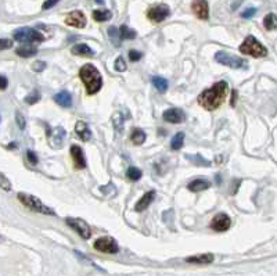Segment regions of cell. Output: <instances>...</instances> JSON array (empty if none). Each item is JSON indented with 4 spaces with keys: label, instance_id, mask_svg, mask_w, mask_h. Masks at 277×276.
Instances as JSON below:
<instances>
[{
    "label": "cell",
    "instance_id": "obj_2",
    "mask_svg": "<svg viewBox=\"0 0 277 276\" xmlns=\"http://www.w3.org/2000/svg\"><path fill=\"white\" fill-rule=\"evenodd\" d=\"M79 76L83 85L86 86L88 94H96L103 88V76L94 65H83L79 70Z\"/></svg>",
    "mask_w": 277,
    "mask_h": 276
},
{
    "label": "cell",
    "instance_id": "obj_25",
    "mask_svg": "<svg viewBox=\"0 0 277 276\" xmlns=\"http://www.w3.org/2000/svg\"><path fill=\"white\" fill-rule=\"evenodd\" d=\"M130 140H132V143H134L136 146L143 145L144 142H146V133H144V130L139 128L133 129V130H132V135H130Z\"/></svg>",
    "mask_w": 277,
    "mask_h": 276
},
{
    "label": "cell",
    "instance_id": "obj_26",
    "mask_svg": "<svg viewBox=\"0 0 277 276\" xmlns=\"http://www.w3.org/2000/svg\"><path fill=\"white\" fill-rule=\"evenodd\" d=\"M118 31H119V37H121V39L130 40V39H134V37H137L136 31H134V29H130L128 25H122Z\"/></svg>",
    "mask_w": 277,
    "mask_h": 276
},
{
    "label": "cell",
    "instance_id": "obj_15",
    "mask_svg": "<svg viewBox=\"0 0 277 276\" xmlns=\"http://www.w3.org/2000/svg\"><path fill=\"white\" fill-rule=\"evenodd\" d=\"M71 157L72 161H74V166L78 169H83L86 168V160H85V154H83V150L76 145H72L71 146Z\"/></svg>",
    "mask_w": 277,
    "mask_h": 276
},
{
    "label": "cell",
    "instance_id": "obj_44",
    "mask_svg": "<svg viewBox=\"0 0 277 276\" xmlns=\"http://www.w3.org/2000/svg\"><path fill=\"white\" fill-rule=\"evenodd\" d=\"M236 103H237V91H233V94H232V104L233 107L236 106Z\"/></svg>",
    "mask_w": 277,
    "mask_h": 276
},
{
    "label": "cell",
    "instance_id": "obj_30",
    "mask_svg": "<svg viewBox=\"0 0 277 276\" xmlns=\"http://www.w3.org/2000/svg\"><path fill=\"white\" fill-rule=\"evenodd\" d=\"M142 171L139 169V168H136V166H129L128 168V172H126V176H128V179L129 181H133V182H136V181H139L140 178H142Z\"/></svg>",
    "mask_w": 277,
    "mask_h": 276
},
{
    "label": "cell",
    "instance_id": "obj_21",
    "mask_svg": "<svg viewBox=\"0 0 277 276\" xmlns=\"http://www.w3.org/2000/svg\"><path fill=\"white\" fill-rule=\"evenodd\" d=\"M186 261L190 264H211L214 261V256L212 254H201V256H193V257L186 258Z\"/></svg>",
    "mask_w": 277,
    "mask_h": 276
},
{
    "label": "cell",
    "instance_id": "obj_5",
    "mask_svg": "<svg viewBox=\"0 0 277 276\" xmlns=\"http://www.w3.org/2000/svg\"><path fill=\"white\" fill-rule=\"evenodd\" d=\"M13 37L17 42H21V43H40L45 40V35H42L39 31H36L34 28L28 27L16 29Z\"/></svg>",
    "mask_w": 277,
    "mask_h": 276
},
{
    "label": "cell",
    "instance_id": "obj_8",
    "mask_svg": "<svg viewBox=\"0 0 277 276\" xmlns=\"http://www.w3.org/2000/svg\"><path fill=\"white\" fill-rule=\"evenodd\" d=\"M94 249L100 253H106V254H115L119 251L118 243L112 238H100L94 241Z\"/></svg>",
    "mask_w": 277,
    "mask_h": 276
},
{
    "label": "cell",
    "instance_id": "obj_35",
    "mask_svg": "<svg viewBox=\"0 0 277 276\" xmlns=\"http://www.w3.org/2000/svg\"><path fill=\"white\" fill-rule=\"evenodd\" d=\"M0 187H1L3 190H6V192H10V190H11L10 181L6 178V175H3L1 172H0Z\"/></svg>",
    "mask_w": 277,
    "mask_h": 276
},
{
    "label": "cell",
    "instance_id": "obj_28",
    "mask_svg": "<svg viewBox=\"0 0 277 276\" xmlns=\"http://www.w3.org/2000/svg\"><path fill=\"white\" fill-rule=\"evenodd\" d=\"M263 25H265V28H266L268 31H275L277 27L276 14H273V13L268 14V16L265 17V19H263Z\"/></svg>",
    "mask_w": 277,
    "mask_h": 276
},
{
    "label": "cell",
    "instance_id": "obj_46",
    "mask_svg": "<svg viewBox=\"0 0 277 276\" xmlns=\"http://www.w3.org/2000/svg\"><path fill=\"white\" fill-rule=\"evenodd\" d=\"M9 148H16V143H11V145H9Z\"/></svg>",
    "mask_w": 277,
    "mask_h": 276
},
{
    "label": "cell",
    "instance_id": "obj_33",
    "mask_svg": "<svg viewBox=\"0 0 277 276\" xmlns=\"http://www.w3.org/2000/svg\"><path fill=\"white\" fill-rule=\"evenodd\" d=\"M188 160H191L194 164H197V166H211V163L208 161V160H204L203 158V156H187Z\"/></svg>",
    "mask_w": 277,
    "mask_h": 276
},
{
    "label": "cell",
    "instance_id": "obj_3",
    "mask_svg": "<svg viewBox=\"0 0 277 276\" xmlns=\"http://www.w3.org/2000/svg\"><path fill=\"white\" fill-rule=\"evenodd\" d=\"M240 52L242 55H248L255 57V58H260V57H266L268 55V49L260 43L257 37H254L252 35L245 37V40L241 43L240 46Z\"/></svg>",
    "mask_w": 277,
    "mask_h": 276
},
{
    "label": "cell",
    "instance_id": "obj_41",
    "mask_svg": "<svg viewBox=\"0 0 277 276\" xmlns=\"http://www.w3.org/2000/svg\"><path fill=\"white\" fill-rule=\"evenodd\" d=\"M27 157H28V161H29L32 166H36V164H37V156H36L32 150H28Z\"/></svg>",
    "mask_w": 277,
    "mask_h": 276
},
{
    "label": "cell",
    "instance_id": "obj_18",
    "mask_svg": "<svg viewBox=\"0 0 277 276\" xmlns=\"http://www.w3.org/2000/svg\"><path fill=\"white\" fill-rule=\"evenodd\" d=\"M154 199H155V192H154V190L147 192V193L144 194L143 197L137 202V204L134 205V210H136L137 212L144 211V210H146V208H148V205L154 202Z\"/></svg>",
    "mask_w": 277,
    "mask_h": 276
},
{
    "label": "cell",
    "instance_id": "obj_34",
    "mask_svg": "<svg viewBox=\"0 0 277 276\" xmlns=\"http://www.w3.org/2000/svg\"><path fill=\"white\" fill-rule=\"evenodd\" d=\"M114 68H115L118 73H124V71H126V63L125 60H124V57H118V58H116Z\"/></svg>",
    "mask_w": 277,
    "mask_h": 276
},
{
    "label": "cell",
    "instance_id": "obj_4",
    "mask_svg": "<svg viewBox=\"0 0 277 276\" xmlns=\"http://www.w3.org/2000/svg\"><path fill=\"white\" fill-rule=\"evenodd\" d=\"M18 200L22 202L24 205H27L29 210L39 212V214H46V215H55L53 208L47 207L46 204L40 202L37 197L32 196V194L27 193H18Z\"/></svg>",
    "mask_w": 277,
    "mask_h": 276
},
{
    "label": "cell",
    "instance_id": "obj_19",
    "mask_svg": "<svg viewBox=\"0 0 277 276\" xmlns=\"http://www.w3.org/2000/svg\"><path fill=\"white\" fill-rule=\"evenodd\" d=\"M211 186V182L206 181L205 178H198V179H194L193 182L188 184V190L191 192H203V190H206L208 187Z\"/></svg>",
    "mask_w": 277,
    "mask_h": 276
},
{
    "label": "cell",
    "instance_id": "obj_31",
    "mask_svg": "<svg viewBox=\"0 0 277 276\" xmlns=\"http://www.w3.org/2000/svg\"><path fill=\"white\" fill-rule=\"evenodd\" d=\"M112 124H114V127L118 132H122V129H124V117L121 115V112H116L115 115L112 117Z\"/></svg>",
    "mask_w": 277,
    "mask_h": 276
},
{
    "label": "cell",
    "instance_id": "obj_29",
    "mask_svg": "<svg viewBox=\"0 0 277 276\" xmlns=\"http://www.w3.org/2000/svg\"><path fill=\"white\" fill-rule=\"evenodd\" d=\"M108 37H110L111 42H112L116 47L121 46V37H119V31H118V28L116 27L108 28Z\"/></svg>",
    "mask_w": 277,
    "mask_h": 276
},
{
    "label": "cell",
    "instance_id": "obj_6",
    "mask_svg": "<svg viewBox=\"0 0 277 276\" xmlns=\"http://www.w3.org/2000/svg\"><path fill=\"white\" fill-rule=\"evenodd\" d=\"M215 60H216L219 64L226 65V67H229V68H234V70H239V68L245 70V68L248 67V63H247L244 58L230 55V53H227V52H218V53L215 55Z\"/></svg>",
    "mask_w": 277,
    "mask_h": 276
},
{
    "label": "cell",
    "instance_id": "obj_11",
    "mask_svg": "<svg viewBox=\"0 0 277 276\" xmlns=\"http://www.w3.org/2000/svg\"><path fill=\"white\" fill-rule=\"evenodd\" d=\"M65 24L70 25V27L79 28V29L85 28L86 27V16L82 11H79V10H75V11H72V13H70L67 16Z\"/></svg>",
    "mask_w": 277,
    "mask_h": 276
},
{
    "label": "cell",
    "instance_id": "obj_24",
    "mask_svg": "<svg viewBox=\"0 0 277 276\" xmlns=\"http://www.w3.org/2000/svg\"><path fill=\"white\" fill-rule=\"evenodd\" d=\"M111 17H112V13L107 9L94 10V11H93V18H94V21H97V22L108 21V19H111Z\"/></svg>",
    "mask_w": 277,
    "mask_h": 276
},
{
    "label": "cell",
    "instance_id": "obj_36",
    "mask_svg": "<svg viewBox=\"0 0 277 276\" xmlns=\"http://www.w3.org/2000/svg\"><path fill=\"white\" fill-rule=\"evenodd\" d=\"M16 121H17V124H18V127H19V129H25V127H27V121H25L24 115H22L19 111H17V112H16Z\"/></svg>",
    "mask_w": 277,
    "mask_h": 276
},
{
    "label": "cell",
    "instance_id": "obj_7",
    "mask_svg": "<svg viewBox=\"0 0 277 276\" xmlns=\"http://www.w3.org/2000/svg\"><path fill=\"white\" fill-rule=\"evenodd\" d=\"M170 9L166 4H158V6H152L147 11V18L150 19L154 24H160L162 21L169 17Z\"/></svg>",
    "mask_w": 277,
    "mask_h": 276
},
{
    "label": "cell",
    "instance_id": "obj_37",
    "mask_svg": "<svg viewBox=\"0 0 277 276\" xmlns=\"http://www.w3.org/2000/svg\"><path fill=\"white\" fill-rule=\"evenodd\" d=\"M142 57H143V53H142V52H137V50H130V52H129V60L133 61V63L134 61H139Z\"/></svg>",
    "mask_w": 277,
    "mask_h": 276
},
{
    "label": "cell",
    "instance_id": "obj_43",
    "mask_svg": "<svg viewBox=\"0 0 277 276\" xmlns=\"http://www.w3.org/2000/svg\"><path fill=\"white\" fill-rule=\"evenodd\" d=\"M9 85V81L6 76H0V91H4Z\"/></svg>",
    "mask_w": 277,
    "mask_h": 276
},
{
    "label": "cell",
    "instance_id": "obj_27",
    "mask_svg": "<svg viewBox=\"0 0 277 276\" xmlns=\"http://www.w3.org/2000/svg\"><path fill=\"white\" fill-rule=\"evenodd\" d=\"M183 143H185V133L183 132H179V133H176L173 139H172V142H170V148L172 150H180V148L183 147Z\"/></svg>",
    "mask_w": 277,
    "mask_h": 276
},
{
    "label": "cell",
    "instance_id": "obj_22",
    "mask_svg": "<svg viewBox=\"0 0 277 276\" xmlns=\"http://www.w3.org/2000/svg\"><path fill=\"white\" fill-rule=\"evenodd\" d=\"M151 82L152 85H154V88L160 93H165L168 91V88H169L168 81H166L165 78H162V76H152Z\"/></svg>",
    "mask_w": 277,
    "mask_h": 276
},
{
    "label": "cell",
    "instance_id": "obj_20",
    "mask_svg": "<svg viewBox=\"0 0 277 276\" xmlns=\"http://www.w3.org/2000/svg\"><path fill=\"white\" fill-rule=\"evenodd\" d=\"M71 53L75 55H83V57H92L94 55V50L90 49L86 43H78L75 46H72Z\"/></svg>",
    "mask_w": 277,
    "mask_h": 276
},
{
    "label": "cell",
    "instance_id": "obj_45",
    "mask_svg": "<svg viewBox=\"0 0 277 276\" xmlns=\"http://www.w3.org/2000/svg\"><path fill=\"white\" fill-rule=\"evenodd\" d=\"M216 184H221V175H219V174L216 175Z\"/></svg>",
    "mask_w": 277,
    "mask_h": 276
},
{
    "label": "cell",
    "instance_id": "obj_47",
    "mask_svg": "<svg viewBox=\"0 0 277 276\" xmlns=\"http://www.w3.org/2000/svg\"><path fill=\"white\" fill-rule=\"evenodd\" d=\"M96 3H98V4H103L104 3V0H94Z\"/></svg>",
    "mask_w": 277,
    "mask_h": 276
},
{
    "label": "cell",
    "instance_id": "obj_14",
    "mask_svg": "<svg viewBox=\"0 0 277 276\" xmlns=\"http://www.w3.org/2000/svg\"><path fill=\"white\" fill-rule=\"evenodd\" d=\"M64 138H65V130H64L63 127H57V128H53L49 133V142L52 145V147L57 148L63 146Z\"/></svg>",
    "mask_w": 277,
    "mask_h": 276
},
{
    "label": "cell",
    "instance_id": "obj_9",
    "mask_svg": "<svg viewBox=\"0 0 277 276\" xmlns=\"http://www.w3.org/2000/svg\"><path fill=\"white\" fill-rule=\"evenodd\" d=\"M65 222L68 223V226H71L72 229L75 230L76 233H79V236H82L83 239H89L92 236V229L86 222L81 220V218H67Z\"/></svg>",
    "mask_w": 277,
    "mask_h": 276
},
{
    "label": "cell",
    "instance_id": "obj_23",
    "mask_svg": "<svg viewBox=\"0 0 277 276\" xmlns=\"http://www.w3.org/2000/svg\"><path fill=\"white\" fill-rule=\"evenodd\" d=\"M19 57H24V58H28V57H34L35 55H37V47L31 46V45H25V46H19L16 50Z\"/></svg>",
    "mask_w": 277,
    "mask_h": 276
},
{
    "label": "cell",
    "instance_id": "obj_12",
    "mask_svg": "<svg viewBox=\"0 0 277 276\" xmlns=\"http://www.w3.org/2000/svg\"><path fill=\"white\" fill-rule=\"evenodd\" d=\"M191 10L196 14L197 18L208 19L209 18V6L206 0H193Z\"/></svg>",
    "mask_w": 277,
    "mask_h": 276
},
{
    "label": "cell",
    "instance_id": "obj_32",
    "mask_svg": "<svg viewBox=\"0 0 277 276\" xmlns=\"http://www.w3.org/2000/svg\"><path fill=\"white\" fill-rule=\"evenodd\" d=\"M40 92L39 91H32V92L28 94L27 97H25V103L27 104H35V103H37V101L40 100Z\"/></svg>",
    "mask_w": 277,
    "mask_h": 276
},
{
    "label": "cell",
    "instance_id": "obj_17",
    "mask_svg": "<svg viewBox=\"0 0 277 276\" xmlns=\"http://www.w3.org/2000/svg\"><path fill=\"white\" fill-rule=\"evenodd\" d=\"M54 101L58 106L64 107V109H70V107H72L71 93L68 92V91H61V92H58L57 94H54Z\"/></svg>",
    "mask_w": 277,
    "mask_h": 276
},
{
    "label": "cell",
    "instance_id": "obj_16",
    "mask_svg": "<svg viewBox=\"0 0 277 276\" xmlns=\"http://www.w3.org/2000/svg\"><path fill=\"white\" fill-rule=\"evenodd\" d=\"M75 132L83 142H88L92 138V130H90L89 125L86 122H83V121H78L75 124Z\"/></svg>",
    "mask_w": 277,
    "mask_h": 276
},
{
    "label": "cell",
    "instance_id": "obj_39",
    "mask_svg": "<svg viewBox=\"0 0 277 276\" xmlns=\"http://www.w3.org/2000/svg\"><path fill=\"white\" fill-rule=\"evenodd\" d=\"M11 46H13L11 39H0V50H7Z\"/></svg>",
    "mask_w": 277,
    "mask_h": 276
},
{
    "label": "cell",
    "instance_id": "obj_1",
    "mask_svg": "<svg viewBox=\"0 0 277 276\" xmlns=\"http://www.w3.org/2000/svg\"><path fill=\"white\" fill-rule=\"evenodd\" d=\"M227 91H229V85L226 81L216 82L212 88L205 89L198 96V104L206 111L218 110L226 99Z\"/></svg>",
    "mask_w": 277,
    "mask_h": 276
},
{
    "label": "cell",
    "instance_id": "obj_38",
    "mask_svg": "<svg viewBox=\"0 0 277 276\" xmlns=\"http://www.w3.org/2000/svg\"><path fill=\"white\" fill-rule=\"evenodd\" d=\"M45 68H46L45 61H35V63L32 64V70H34L35 73H42Z\"/></svg>",
    "mask_w": 277,
    "mask_h": 276
},
{
    "label": "cell",
    "instance_id": "obj_13",
    "mask_svg": "<svg viewBox=\"0 0 277 276\" xmlns=\"http://www.w3.org/2000/svg\"><path fill=\"white\" fill-rule=\"evenodd\" d=\"M162 118L169 124H182L186 120V114L180 109H169L162 114Z\"/></svg>",
    "mask_w": 277,
    "mask_h": 276
},
{
    "label": "cell",
    "instance_id": "obj_42",
    "mask_svg": "<svg viewBox=\"0 0 277 276\" xmlns=\"http://www.w3.org/2000/svg\"><path fill=\"white\" fill-rule=\"evenodd\" d=\"M60 0H46L45 3L42 4V9L43 10H49V9H52V7H54L57 3H58Z\"/></svg>",
    "mask_w": 277,
    "mask_h": 276
},
{
    "label": "cell",
    "instance_id": "obj_10",
    "mask_svg": "<svg viewBox=\"0 0 277 276\" xmlns=\"http://www.w3.org/2000/svg\"><path fill=\"white\" fill-rule=\"evenodd\" d=\"M232 226V220L229 218L227 214H218L215 217L212 222H211V228L215 230V232H226Z\"/></svg>",
    "mask_w": 277,
    "mask_h": 276
},
{
    "label": "cell",
    "instance_id": "obj_40",
    "mask_svg": "<svg viewBox=\"0 0 277 276\" xmlns=\"http://www.w3.org/2000/svg\"><path fill=\"white\" fill-rule=\"evenodd\" d=\"M255 14H257V9H254V7H250V9H247L245 11H242L241 17L242 18H251V17H254Z\"/></svg>",
    "mask_w": 277,
    "mask_h": 276
}]
</instances>
